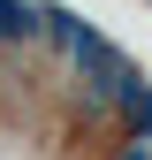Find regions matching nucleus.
Wrapping results in <instances>:
<instances>
[{"label": "nucleus", "mask_w": 152, "mask_h": 160, "mask_svg": "<svg viewBox=\"0 0 152 160\" xmlns=\"http://www.w3.org/2000/svg\"><path fill=\"white\" fill-rule=\"evenodd\" d=\"M107 114H114V122H122L129 137H152V84H145L137 69H129L122 84H114V99H107Z\"/></svg>", "instance_id": "1"}, {"label": "nucleus", "mask_w": 152, "mask_h": 160, "mask_svg": "<svg viewBox=\"0 0 152 160\" xmlns=\"http://www.w3.org/2000/svg\"><path fill=\"white\" fill-rule=\"evenodd\" d=\"M114 160H152V137H129V145L114 152Z\"/></svg>", "instance_id": "2"}]
</instances>
